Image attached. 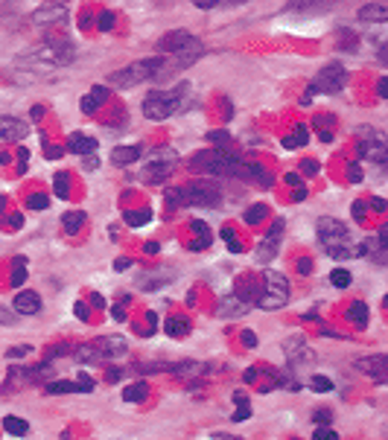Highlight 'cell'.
<instances>
[{
    "mask_svg": "<svg viewBox=\"0 0 388 440\" xmlns=\"http://www.w3.org/2000/svg\"><path fill=\"white\" fill-rule=\"evenodd\" d=\"M169 201H178V204H219V192L211 184H190V187H181L178 192H169Z\"/></svg>",
    "mask_w": 388,
    "mask_h": 440,
    "instance_id": "cell-7",
    "label": "cell"
},
{
    "mask_svg": "<svg viewBox=\"0 0 388 440\" xmlns=\"http://www.w3.org/2000/svg\"><path fill=\"white\" fill-rule=\"evenodd\" d=\"M266 286H263V295H260V309H283L286 300H289V283L281 272H266Z\"/></svg>",
    "mask_w": 388,
    "mask_h": 440,
    "instance_id": "cell-5",
    "label": "cell"
},
{
    "mask_svg": "<svg viewBox=\"0 0 388 440\" xmlns=\"http://www.w3.org/2000/svg\"><path fill=\"white\" fill-rule=\"evenodd\" d=\"M169 336H187V324L184 321H169Z\"/></svg>",
    "mask_w": 388,
    "mask_h": 440,
    "instance_id": "cell-33",
    "label": "cell"
},
{
    "mask_svg": "<svg viewBox=\"0 0 388 440\" xmlns=\"http://www.w3.org/2000/svg\"><path fill=\"white\" fill-rule=\"evenodd\" d=\"M377 91H380V96H385V91H388V85H385V79H380V85H377Z\"/></svg>",
    "mask_w": 388,
    "mask_h": 440,
    "instance_id": "cell-49",
    "label": "cell"
},
{
    "mask_svg": "<svg viewBox=\"0 0 388 440\" xmlns=\"http://www.w3.org/2000/svg\"><path fill=\"white\" fill-rule=\"evenodd\" d=\"M164 65L166 62L161 56L140 58V62L129 65V67H120L117 73H111V76H108V85H114V88H135V85H143V82H149L155 76H161Z\"/></svg>",
    "mask_w": 388,
    "mask_h": 440,
    "instance_id": "cell-2",
    "label": "cell"
},
{
    "mask_svg": "<svg viewBox=\"0 0 388 440\" xmlns=\"http://www.w3.org/2000/svg\"><path fill=\"white\" fill-rule=\"evenodd\" d=\"M65 15H67V9L62 6V3H50V6H44V9H39L32 15V21L39 23V27H50V23H58V21H65Z\"/></svg>",
    "mask_w": 388,
    "mask_h": 440,
    "instance_id": "cell-15",
    "label": "cell"
},
{
    "mask_svg": "<svg viewBox=\"0 0 388 440\" xmlns=\"http://www.w3.org/2000/svg\"><path fill=\"white\" fill-rule=\"evenodd\" d=\"M27 353H30V344H21V347H12V350L6 353V356H9V359H23Z\"/></svg>",
    "mask_w": 388,
    "mask_h": 440,
    "instance_id": "cell-35",
    "label": "cell"
},
{
    "mask_svg": "<svg viewBox=\"0 0 388 440\" xmlns=\"http://www.w3.org/2000/svg\"><path fill=\"white\" fill-rule=\"evenodd\" d=\"M3 429H6L9 434H15V437H23V434H27V432H30V426H27V423H23L21 417H12V414H9V417L3 420Z\"/></svg>",
    "mask_w": 388,
    "mask_h": 440,
    "instance_id": "cell-26",
    "label": "cell"
},
{
    "mask_svg": "<svg viewBox=\"0 0 388 440\" xmlns=\"http://www.w3.org/2000/svg\"><path fill=\"white\" fill-rule=\"evenodd\" d=\"M140 157V146H120V149L111 152V161L117 166H131Z\"/></svg>",
    "mask_w": 388,
    "mask_h": 440,
    "instance_id": "cell-21",
    "label": "cell"
},
{
    "mask_svg": "<svg viewBox=\"0 0 388 440\" xmlns=\"http://www.w3.org/2000/svg\"><path fill=\"white\" fill-rule=\"evenodd\" d=\"M129 402H140V399H147L149 397V388H147V382H135V385H129L126 388V394H123Z\"/></svg>",
    "mask_w": 388,
    "mask_h": 440,
    "instance_id": "cell-27",
    "label": "cell"
},
{
    "mask_svg": "<svg viewBox=\"0 0 388 440\" xmlns=\"http://www.w3.org/2000/svg\"><path fill=\"white\" fill-rule=\"evenodd\" d=\"M219 0H193V6H199V9H213Z\"/></svg>",
    "mask_w": 388,
    "mask_h": 440,
    "instance_id": "cell-40",
    "label": "cell"
},
{
    "mask_svg": "<svg viewBox=\"0 0 388 440\" xmlns=\"http://www.w3.org/2000/svg\"><path fill=\"white\" fill-rule=\"evenodd\" d=\"M319 239L324 242V248L345 245L347 242V225H342L338 219L324 216V219H319Z\"/></svg>",
    "mask_w": 388,
    "mask_h": 440,
    "instance_id": "cell-10",
    "label": "cell"
},
{
    "mask_svg": "<svg viewBox=\"0 0 388 440\" xmlns=\"http://www.w3.org/2000/svg\"><path fill=\"white\" fill-rule=\"evenodd\" d=\"M365 134H368L371 140H365V143L359 146L362 155H365V157H374L377 164H385V140L380 138V134H374V131H365Z\"/></svg>",
    "mask_w": 388,
    "mask_h": 440,
    "instance_id": "cell-17",
    "label": "cell"
},
{
    "mask_svg": "<svg viewBox=\"0 0 388 440\" xmlns=\"http://www.w3.org/2000/svg\"><path fill=\"white\" fill-rule=\"evenodd\" d=\"M30 134V126L18 117H0V143H12V140H23Z\"/></svg>",
    "mask_w": 388,
    "mask_h": 440,
    "instance_id": "cell-13",
    "label": "cell"
},
{
    "mask_svg": "<svg viewBox=\"0 0 388 440\" xmlns=\"http://www.w3.org/2000/svg\"><path fill=\"white\" fill-rule=\"evenodd\" d=\"M111 23H114V15L103 12V15H100V30H111Z\"/></svg>",
    "mask_w": 388,
    "mask_h": 440,
    "instance_id": "cell-37",
    "label": "cell"
},
{
    "mask_svg": "<svg viewBox=\"0 0 388 440\" xmlns=\"http://www.w3.org/2000/svg\"><path fill=\"white\" fill-rule=\"evenodd\" d=\"M281 234H283V222L277 219V222L272 225V230L266 234V239L257 245V263H272L274 260V254H277V248H281Z\"/></svg>",
    "mask_w": 388,
    "mask_h": 440,
    "instance_id": "cell-12",
    "label": "cell"
},
{
    "mask_svg": "<svg viewBox=\"0 0 388 440\" xmlns=\"http://www.w3.org/2000/svg\"><path fill=\"white\" fill-rule=\"evenodd\" d=\"M304 143H307V129H304V126H298V129L283 140L286 149H298V146H304Z\"/></svg>",
    "mask_w": 388,
    "mask_h": 440,
    "instance_id": "cell-28",
    "label": "cell"
},
{
    "mask_svg": "<svg viewBox=\"0 0 388 440\" xmlns=\"http://www.w3.org/2000/svg\"><path fill=\"white\" fill-rule=\"evenodd\" d=\"M193 47H202V41L196 38V35H190L184 30H173L166 32L161 41H158V50H161L164 56H178L184 50H193Z\"/></svg>",
    "mask_w": 388,
    "mask_h": 440,
    "instance_id": "cell-8",
    "label": "cell"
},
{
    "mask_svg": "<svg viewBox=\"0 0 388 440\" xmlns=\"http://www.w3.org/2000/svg\"><path fill=\"white\" fill-rule=\"evenodd\" d=\"M175 166H178L175 152H169V149L155 152V157L149 161V166L143 169V178H147V181H161V178H166L169 173H173Z\"/></svg>",
    "mask_w": 388,
    "mask_h": 440,
    "instance_id": "cell-11",
    "label": "cell"
},
{
    "mask_svg": "<svg viewBox=\"0 0 388 440\" xmlns=\"http://www.w3.org/2000/svg\"><path fill=\"white\" fill-rule=\"evenodd\" d=\"M85 166H88V169H96V166H100V161H96V157H88V161H85Z\"/></svg>",
    "mask_w": 388,
    "mask_h": 440,
    "instance_id": "cell-47",
    "label": "cell"
},
{
    "mask_svg": "<svg viewBox=\"0 0 388 440\" xmlns=\"http://www.w3.org/2000/svg\"><path fill=\"white\" fill-rule=\"evenodd\" d=\"M208 140H211V143H216V146H225L231 138H228V131H211V134H208Z\"/></svg>",
    "mask_w": 388,
    "mask_h": 440,
    "instance_id": "cell-34",
    "label": "cell"
},
{
    "mask_svg": "<svg viewBox=\"0 0 388 440\" xmlns=\"http://www.w3.org/2000/svg\"><path fill=\"white\" fill-rule=\"evenodd\" d=\"M347 318H350V321H354L356 327H365V324H368V307H365V303H350Z\"/></svg>",
    "mask_w": 388,
    "mask_h": 440,
    "instance_id": "cell-25",
    "label": "cell"
},
{
    "mask_svg": "<svg viewBox=\"0 0 388 440\" xmlns=\"http://www.w3.org/2000/svg\"><path fill=\"white\" fill-rule=\"evenodd\" d=\"M330 283L338 286V289H347L350 286V272H345V268H336V272L330 274Z\"/></svg>",
    "mask_w": 388,
    "mask_h": 440,
    "instance_id": "cell-31",
    "label": "cell"
},
{
    "mask_svg": "<svg viewBox=\"0 0 388 440\" xmlns=\"http://www.w3.org/2000/svg\"><path fill=\"white\" fill-rule=\"evenodd\" d=\"M82 225H85V213L82 210H70V213L62 216V230H65V234H70V236H74Z\"/></svg>",
    "mask_w": 388,
    "mask_h": 440,
    "instance_id": "cell-23",
    "label": "cell"
},
{
    "mask_svg": "<svg viewBox=\"0 0 388 440\" xmlns=\"http://www.w3.org/2000/svg\"><path fill=\"white\" fill-rule=\"evenodd\" d=\"M359 21L362 23H385L388 21V6L385 3H368L359 9Z\"/></svg>",
    "mask_w": 388,
    "mask_h": 440,
    "instance_id": "cell-19",
    "label": "cell"
},
{
    "mask_svg": "<svg viewBox=\"0 0 388 440\" xmlns=\"http://www.w3.org/2000/svg\"><path fill=\"white\" fill-rule=\"evenodd\" d=\"M105 96H108V91L105 88H100V85H96V88L88 94V96H85V100H82V111L85 114H94L96 111V108H100L103 102H105Z\"/></svg>",
    "mask_w": 388,
    "mask_h": 440,
    "instance_id": "cell-22",
    "label": "cell"
},
{
    "mask_svg": "<svg viewBox=\"0 0 388 440\" xmlns=\"http://www.w3.org/2000/svg\"><path fill=\"white\" fill-rule=\"evenodd\" d=\"M312 388L315 390H333V385L327 382V379H312Z\"/></svg>",
    "mask_w": 388,
    "mask_h": 440,
    "instance_id": "cell-38",
    "label": "cell"
},
{
    "mask_svg": "<svg viewBox=\"0 0 388 440\" xmlns=\"http://www.w3.org/2000/svg\"><path fill=\"white\" fill-rule=\"evenodd\" d=\"M312 96H315V88H307V94L301 96V102H304V105H310V102H312Z\"/></svg>",
    "mask_w": 388,
    "mask_h": 440,
    "instance_id": "cell-43",
    "label": "cell"
},
{
    "mask_svg": "<svg viewBox=\"0 0 388 440\" xmlns=\"http://www.w3.org/2000/svg\"><path fill=\"white\" fill-rule=\"evenodd\" d=\"M248 312V303L237 298V295H225L222 303H219V315L222 318H239V315H246Z\"/></svg>",
    "mask_w": 388,
    "mask_h": 440,
    "instance_id": "cell-18",
    "label": "cell"
},
{
    "mask_svg": "<svg viewBox=\"0 0 388 440\" xmlns=\"http://www.w3.org/2000/svg\"><path fill=\"white\" fill-rule=\"evenodd\" d=\"M315 423L327 426V423H330V411H315Z\"/></svg>",
    "mask_w": 388,
    "mask_h": 440,
    "instance_id": "cell-39",
    "label": "cell"
},
{
    "mask_svg": "<svg viewBox=\"0 0 388 440\" xmlns=\"http://www.w3.org/2000/svg\"><path fill=\"white\" fill-rule=\"evenodd\" d=\"M356 368L371 373L377 382H385L388 379V356L385 353H377V356H365V359H356Z\"/></svg>",
    "mask_w": 388,
    "mask_h": 440,
    "instance_id": "cell-14",
    "label": "cell"
},
{
    "mask_svg": "<svg viewBox=\"0 0 388 440\" xmlns=\"http://www.w3.org/2000/svg\"><path fill=\"white\" fill-rule=\"evenodd\" d=\"M301 166H304V173H307V175H312V173H319V164H315V161H304V164H301Z\"/></svg>",
    "mask_w": 388,
    "mask_h": 440,
    "instance_id": "cell-42",
    "label": "cell"
},
{
    "mask_svg": "<svg viewBox=\"0 0 388 440\" xmlns=\"http://www.w3.org/2000/svg\"><path fill=\"white\" fill-rule=\"evenodd\" d=\"M362 210H365V204L356 201V204H354V219H356V222H362V219H365V213H362Z\"/></svg>",
    "mask_w": 388,
    "mask_h": 440,
    "instance_id": "cell-41",
    "label": "cell"
},
{
    "mask_svg": "<svg viewBox=\"0 0 388 440\" xmlns=\"http://www.w3.org/2000/svg\"><path fill=\"white\" fill-rule=\"evenodd\" d=\"M30 204H32V207H47V199H44V195H35Z\"/></svg>",
    "mask_w": 388,
    "mask_h": 440,
    "instance_id": "cell-44",
    "label": "cell"
},
{
    "mask_svg": "<svg viewBox=\"0 0 388 440\" xmlns=\"http://www.w3.org/2000/svg\"><path fill=\"white\" fill-rule=\"evenodd\" d=\"M242 175H246V178H254V181H257V184H263V187H269V184H272V175L266 173L263 166H257V164L242 166Z\"/></svg>",
    "mask_w": 388,
    "mask_h": 440,
    "instance_id": "cell-24",
    "label": "cell"
},
{
    "mask_svg": "<svg viewBox=\"0 0 388 440\" xmlns=\"http://www.w3.org/2000/svg\"><path fill=\"white\" fill-rule=\"evenodd\" d=\"M67 390H82L79 382H50L47 385V394H67Z\"/></svg>",
    "mask_w": 388,
    "mask_h": 440,
    "instance_id": "cell-30",
    "label": "cell"
},
{
    "mask_svg": "<svg viewBox=\"0 0 388 440\" xmlns=\"http://www.w3.org/2000/svg\"><path fill=\"white\" fill-rule=\"evenodd\" d=\"M312 437H315V440H338V434H336L333 429H327V426H319Z\"/></svg>",
    "mask_w": 388,
    "mask_h": 440,
    "instance_id": "cell-32",
    "label": "cell"
},
{
    "mask_svg": "<svg viewBox=\"0 0 388 440\" xmlns=\"http://www.w3.org/2000/svg\"><path fill=\"white\" fill-rule=\"evenodd\" d=\"M117 268H120V272H123V268H129V260H126V256H120V260H117Z\"/></svg>",
    "mask_w": 388,
    "mask_h": 440,
    "instance_id": "cell-48",
    "label": "cell"
},
{
    "mask_svg": "<svg viewBox=\"0 0 388 440\" xmlns=\"http://www.w3.org/2000/svg\"><path fill=\"white\" fill-rule=\"evenodd\" d=\"M362 173H359V166H350V181H359Z\"/></svg>",
    "mask_w": 388,
    "mask_h": 440,
    "instance_id": "cell-45",
    "label": "cell"
},
{
    "mask_svg": "<svg viewBox=\"0 0 388 440\" xmlns=\"http://www.w3.org/2000/svg\"><path fill=\"white\" fill-rule=\"evenodd\" d=\"M12 309H15L18 315H35V312L41 309V298L35 295V292H18Z\"/></svg>",
    "mask_w": 388,
    "mask_h": 440,
    "instance_id": "cell-16",
    "label": "cell"
},
{
    "mask_svg": "<svg viewBox=\"0 0 388 440\" xmlns=\"http://www.w3.org/2000/svg\"><path fill=\"white\" fill-rule=\"evenodd\" d=\"M347 85V70L342 65H327L324 70H319V76H315L312 82V88L315 91H324V94H336V91H342Z\"/></svg>",
    "mask_w": 388,
    "mask_h": 440,
    "instance_id": "cell-9",
    "label": "cell"
},
{
    "mask_svg": "<svg viewBox=\"0 0 388 440\" xmlns=\"http://www.w3.org/2000/svg\"><path fill=\"white\" fill-rule=\"evenodd\" d=\"M74 44L67 38H50L44 41L41 47H35L30 56H23V62H35V65H44V67H58V65H70L74 62Z\"/></svg>",
    "mask_w": 388,
    "mask_h": 440,
    "instance_id": "cell-4",
    "label": "cell"
},
{
    "mask_svg": "<svg viewBox=\"0 0 388 440\" xmlns=\"http://www.w3.org/2000/svg\"><path fill=\"white\" fill-rule=\"evenodd\" d=\"M184 91H187V85H178V88H173V91H152V94H147V100H143V117L147 120L173 117L181 108Z\"/></svg>",
    "mask_w": 388,
    "mask_h": 440,
    "instance_id": "cell-3",
    "label": "cell"
},
{
    "mask_svg": "<svg viewBox=\"0 0 388 440\" xmlns=\"http://www.w3.org/2000/svg\"><path fill=\"white\" fill-rule=\"evenodd\" d=\"M67 149L70 152H76V155H94L96 152V140L94 138H85V134H70V140H67Z\"/></svg>",
    "mask_w": 388,
    "mask_h": 440,
    "instance_id": "cell-20",
    "label": "cell"
},
{
    "mask_svg": "<svg viewBox=\"0 0 388 440\" xmlns=\"http://www.w3.org/2000/svg\"><path fill=\"white\" fill-rule=\"evenodd\" d=\"M126 338H120V336H103V338H96L91 341L88 347H82V359H120V356H126Z\"/></svg>",
    "mask_w": 388,
    "mask_h": 440,
    "instance_id": "cell-6",
    "label": "cell"
},
{
    "mask_svg": "<svg viewBox=\"0 0 388 440\" xmlns=\"http://www.w3.org/2000/svg\"><path fill=\"white\" fill-rule=\"evenodd\" d=\"M23 277H27V268H23V256H18V268H15V274H12V280L23 283Z\"/></svg>",
    "mask_w": 388,
    "mask_h": 440,
    "instance_id": "cell-36",
    "label": "cell"
},
{
    "mask_svg": "<svg viewBox=\"0 0 388 440\" xmlns=\"http://www.w3.org/2000/svg\"><path fill=\"white\" fill-rule=\"evenodd\" d=\"M234 399H237V406H239V408L234 411V417H231V420H234V423L248 420V417H251V406H248V399H246V397H239V394H237Z\"/></svg>",
    "mask_w": 388,
    "mask_h": 440,
    "instance_id": "cell-29",
    "label": "cell"
},
{
    "mask_svg": "<svg viewBox=\"0 0 388 440\" xmlns=\"http://www.w3.org/2000/svg\"><path fill=\"white\" fill-rule=\"evenodd\" d=\"M0 321H3V324H9V321H15V318H12V315H6L3 309H0Z\"/></svg>",
    "mask_w": 388,
    "mask_h": 440,
    "instance_id": "cell-50",
    "label": "cell"
},
{
    "mask_svg": "<svg viewBox=\"0 0 388 440\" xmlns=\"http://www.w3.org/2000/svg\"><path fill=\"white\" fill-rule=\"evenodd\" d=\"M242 157L228 152L225 146H216V149H204L199 155L190 157V169L202 175H219V178H237L242 175Z\"/></svg>",
    "mask_w": 388,
    "mask_h": 440,
    "instance_id": "cell-1",
    "label": "cell"
},
{
    "mask_svg": "<svg viewBox=\"0 0 388 440\" xmlns=\"http://www.w3.org/2000/svg\"><path fill=\"white\" fill-rule=\"evenodd\" d=\"M371 207H374V210H385V201H382V199H374Z\"/></svg>",
    "mask_w": 388,
    "mask_h": 440,
    "instance_id": "cell-46",
    "label": "cell"
}]
</instances>
